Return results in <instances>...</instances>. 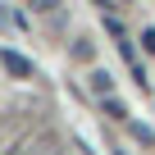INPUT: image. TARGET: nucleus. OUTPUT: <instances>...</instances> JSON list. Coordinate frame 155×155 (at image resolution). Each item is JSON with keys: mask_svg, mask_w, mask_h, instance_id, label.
I'll return each mask as SVG.
<instances>
[{"mask_svg": "<svg viewBox=\"0 0 155 155\" xmlns=\"http://www.w3.org/2000/svg\"><path fill=\"white\" fill-rule=\"evenodd\" d=\"M0 64H5V73H14V78H32V59L18 55V50H0Z\"/></svg>", "mask_w": 155, "mask_h": 155, "instance_id": "obj_1", "label": "nucleus"}, {"mask_svg": "<svg viewBox=\"0 0 155 155\" xmlns=\"http://www.w3.org/2000/svg\"><path fill=\"white\" fill-rule=\"evenodd\" d=\"M91 91H96V96H110V91H114V78H110L105 68H96V73H91Z\"/></svg>", "mask_w": 155, "mask_h": 155, "instance_id": "obj_2", "label": "nucleus"}, {"mask_svg": "<svg viewBox=\"0 0 155 155\" xmlns=\"http://www.w3.org/2000/svg\"><path fill=\"white\" fill-rule=\"evenodd\" d=\"M105 114H110V119H128V110H123V101H114V96H105Z\"/></svg>", "mask_w": 155, "mask_h": 155, "instance_id": "obj_3", "label": "nucleus"}, {"mask_svg": "<svg viewBox=\"0 0 155 155\" xmlns=\"http://www.w3.org/2000/svg\"><path fill=\"white\" fill-rule=\"evenodd\" d=\"M132 137H137V141H141V146H150V141H155V132H150V128H146V123H132Z\"/></svg>", "mask_w": 155, "mask_h": 155, "instance_id": "obj_4", "label": "nucleus"}, {"mask_svg": "<svg viewBox=\"0 0 155 155\" xmlns=\"http://www.w3.org/2000/svg\"><path fill=\"white\" fill-rule=\"evenodd\" d=\"M141 50H146V55H155V28H146V32H141Z\"/></svg>", "mask_w": 155, "mask_h": 155, "instance_id": "obj_5", "label": "nucleus"}]
</instances>
